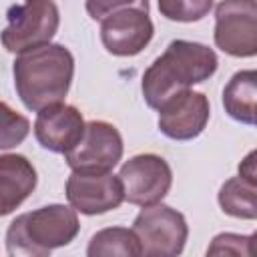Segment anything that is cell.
Listing matches in <instances>:
<instances>
[{
    "label": "cell",
    "mask_w": 257,
    "mask_h": 257,
    "mask_svg": "<svg viewBox=\"0 0 257 257\" xmlns=\"http://www.w3.org/2000/svg\"><path fill=\"white\" fill-rule=\"evenodd\" d=\"M217 54L213 48L193 40H173L161 56L145 70L141 90L145 102L159 110L171 96L211 78L217 70Z\"/></svg>",
    "instance_id": "cell-1"
},
{
    "label": "cell",
    "mask_w": 257,
    "mask_h": 257,
    "mask_svg": "<svg viewBox=\"0 0 257 257\" xmlns=\"http://www.w3.org/2000/svg\"><path fill=\"white\" fill-rule=\"evenodd\" d=\"M14 86L28 110L62 102L74 76V56L62 44H44L16 56Z\"/></svg>",
    "instance_id": "cell-2"
},
{
    "label": "cell",
    "mask_w": 257,
    "mask_h": 257,
    "mask_svg": "<svg viewBox=\"0 0 257 257\" xmlns=\"http://www.w3.org/2000/svg\"><path fill=\"white\" fill-rule=\"evenodd\" d=\"M80 231L78 215L70 205H46L18 215L6 231L8 255L46 257L74 241Z\"/></svg>",
    "instance_id": "cell-3"
},
{
    "label": "cell",
    "mask_w": 257,
    "mask_h": 257,
    "mask_svg": "<svg viewBox=\"0 0 257 257\" xmlns=\"http://www.w3.org/2000/svg\"><path fill=\"white\" fill-rule=\"evenodd\" d=\"M6 18L8 26L2 30L0 40L14 54L48 44L60 26V12L54 0H24L10 6Z\"/></svg>",
    "instance_id": "cell-4"
},
{
    "label": "cell",
    "mask_w": 257,
    "mask_h": 257,
    "mask_svg": "<svg viewBox=\"0 0 257 257\" xmlns=\"http://www.w3.org/2000/svg\"><path fill=\"white\" fill-rule=\"evenodd\" d=\"M133 231L145 257H175L183 253L189 237V225L183 213L161 201L141 209L135 217Z\"/></svg>",
    "instance_id": "cell-5"
},
{
    "label": "cell",
    "mask_w": 257,
    "mask_h": 257,
    "mask_svg": "<svg viewBox=\"0 0 257 257\" xmlns=\"http://www.w3.org/2000/svg\"><path fill=\"white\" fill-rule=\"evenodd\" d=\"M215 44L225 54L249 58L257 54L255 0H221L215 8Z\"/></svg>",
    "instance_id": "cell-6"
},
{
    "label": "cell",
    "mask_w": 257,
    "mask_h": 257,
    "mask_svg": "<svg viewBox=\"0 0 257 257\" xmlns=\"http://www.w3.org/2000/svg\"><path fill=\"white\" fill-rule=\"evenodd\" d=\"M118 179L122 185L124 201L147 207L165 199L173 185V171L163 157L155 153H143L122 163Z\"/></svg>",
    "instance_id": "cell-7"
},
{
    "label": "cell",
    "mask_w": 257,
    "mask_h": 257,
    "mask_svg": "<svg viewBox=\"0 0 257 257\" xmlns=\"http://www.w3.org/2000/svg\"><path fill=\"white\" fill-rule=\"evenodd\" d=\"M64 191L68 205L82 215H102L124 201L120 179L110 171H72Z\"/></svg>",
    "instance_id": "cell-8"
},
{
    "label": "cell",
    "mask_w": 257,
    "mask_h": 257,
    "mask_svg": "<svg viewBox=\"0 0 257 257\" xmlns=\"http://www.w3.org/2000/svg\"><path fill=\"white\" fill-rule=\"evenodd\" d=\"M122 137L118 128L106 120H90L84 124L80 141L64 155L72 171H110L122 157Z\"/></svg>",
    "instance_id": "cell-9"
},
{
    "label": "cell",
    "mask_w": 257,
    "mask_h": 257,
    "mask_svg": "<svg viewBox=\"0 0 257 257\" xmlns=\"http://www.w3.org/2000/svg\"><path fill=\"white\" fill-rule=\"evenodd\" d=\"M155 26L149 10L122 8L100 20L102 46L114 56H135L153 40Z\"/></svg>",
    "instance_id": "cell-10"
},
{
    "label": "cell",
    "mask_w": 257,
    "mask_h": 257,
    "mask_svg": "<svg viewBox=\"0 0 257 257\" xmlns=\"http://www.w3.org/2000/svg\"><path fill=\"white\" fill-rule=\"evenodd\" d=\"M209 114V98L187 88L159 106V131L173 141H191L205 131Z\"/></svg>",
    "instance_id": "cell-11"
},
{
    "label": "cell",
    "mask_w": 257,
    "mask_h": 257,
    "mask_svg": "<svg viewBox=\"0 0 257 257\" xmlns=\"http://www.w3.org/2000/svg\"><path fill=\"white\" fill-rule=\"evenodd\" d=\"M84 118L72 104L56 102L38 110L34 120V137L50 153L66 155L84 133Z\"/></svg>",
    "instance_id": "cell-12"
},
{
    "label": "cell",
    "mask_w": 257,
    "mask_h": 257,
    "mask_svg": "<svg viewBox=\"0 0 257 257\" xmlns=\"http://www.w3.org/2000/svg\"><path fill=\"white\" fill-rule=\"evenodd\" d=\"M36 183V169L24 155H0V217L14 213L32 195Z\"/></svg>",
    "instance_id": "cell-13"
},
{
    "label": "cell",
    "mask_w": 257,
    "mask_h": 257,
    "mask_svg": "<svg viewBox=\"0 0 257 257\" xmlns=\"http://www.w3.org/2000/svg\"><path fill=\"white\" fill-rule=\"evenodd\" d=\"M255 96H257V72L255 70L235 72L223 88L225 112L231 118L253 126L255 124Z\"/></svg>",
    "instance_id": "cell-14"
},
{
    "label": "cell",
    "mask_w": 257,
    "mask_h": 257,
    "mask_svg": "<svg viewBox=\"0 0 257 257\" xmlns=\"http://www.w3.org/2000/svg\"><path fill=\"white\" fill-rule=\"evenodd\" d=\"M255 195H257V185L251 179H245L241 175L227 179L221 189H219V205L223 213L237 217V219H247L253 221L257 217V205H255Z\"/></svg>",
    "instance_id": "cell-15"
},
{
    "label": "cell",
    "mask_w": 257,
    "mask_h": 257,
    "mask_svg": "<svg viewBox=\"0 0 257 257\" xmlns=\"http://www.w3.org/2000/svg\"><path fill=\"white\" fill-rule=\"evenodd\" d=\"M88 257H110V255H122V257H139L141 245L133 229L126 227H106L96 231L86 247Z\"/></svg>",
    "instance_id": "cell-16"
},
{
    "label": "cell",
    "mask_w": 257,
    "mask_h": 257,
    "mask_svg": "<svg viewBox=\"0 0 257 257\" xmlns=\"http://www.w3.org/2000/svg\"><path fill=\"white\" fill-rule=\"evenodd\" d=\"M30 133V120L0 100V151L14 149L24 143Z\"/></svg>",
    "instance_id": "cell-17"
},
{
    "label": "cell",
    "mask_w": 257,
    "mask_h": 257,
    "mask_svg": "<svg viewBox=\"0 0 257 257\" xmlns=\"http://www.w3.org/2000/svg\"><path fill=\"white\" fill-rule=\"evenodd\" d=\"M213 8V0H159V12L173 22H197Z\"/></svg>",
    "instance_id": "cell-18"
},
{
    "label": "cell",
    "mask_w": 257,
    "mask_h": 257,
    "mask_svg": "<svg viewBox=\"0 0 257 257\" xmlns=\"http://www.w3.org/2000/svg\"><path fill=\"white\" fill-rule=\"evenodd\" d=\"M253 235H235V233H221L213 239L211 247L207 249L209 255H251Z\"/></svg>",
    "instance_id": "cell-19"
},
{
    "label": "cell",
    "mask_w": 257,
    "mask_h": 257,
    "mask_svg": "<svg viewBox=\"0 0 257 257\" xmlns=\"http://www.w3.org/2000/svg\"><path fill=\"white\" fill-rule=\"evenodd\" d=\"M86 12L92 20H102L104 16L122 8H143L149 10V0H86Z\"/></svg>",
    "instance_id": "cell-20"
},
{
    "label": "cell",
    "mask_w": 257,
    "mask_h": 257,
    "mask_svg": "<svg viewBox=\"0 0 257 257\" xmlns=\"http://www.w3.org/2000/svg\"><path fill=\"white\" fill-rule=\"evenodd\" d=\"M253 159H255V153H249L245 157V161L239 165V175L245 179H251V181H255V161Z\"/></svg>",
    "instance_id": "cell-21"
}]
</instances>
